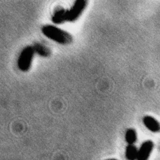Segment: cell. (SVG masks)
<instances>
[{
    "label": "cell",
    "instance_id": "cell-1",
    "mask_svg": "<svg viewBox=\"0 0 160 160\" xmlns=\"http://www.w3.org/2000/svg\"><path fill=\"white\" fill-rule=\"evenodd\" d=\"M41 32L48 39L62 45L71 44L72 36L66 31L54 25L46 24L41 28Z\"/></svg>",
    "mask_w": 160,
    "mask_h": 160
},
{
    "label": "cell",
    "instance_id": "cell-2",
    "mask_svg": "<svg viewBox=\"0 0 160 160\" xmlns=\"http://www.w3.org/2000/svg\"><path fill=\"white\" fill-rule=\"evenodd\" d=\"M35 50L34 47L28 46L22 49L18 59V68L22 72L28 71L32 64Z\"/></svg>",
    "mask_w": 160,
    "mask_h": 160
},
{
    "label": "cell",
    "instance_id": "cell-3",
    "mask_svg": "<svg viewBox=\"0 0 160 160\" xmlns=\"http://www.w3.org/2000/svg\"><path fill=\"white\" fill-rule=\"evenodd\" d=\"M88 6V1L86 0L76 1L69 9L66 10V22H73L77 21L82 14Z\"/></svg>",
    "mask_w": 160,
    "mask_h": 160
},
{
    "label": "cell",
    "instance_id": "cell-4",
    "mask_svg": "<svg viewBox=\"0 0 160 160\" xmlns=\"http://www.w3.org/2000/svg\"><path fill=\"white\" fill-rule=\"evenodd\" d=\"M154 143L151 140L144 141L138 149L137 160H148L153 149Z\"/></svg>",
    "mask_w": 160,
    "mask_h": 160
},
{
    "label": "cell",
    "instance_id": "cell-5",
    "mask_svg": "<svg viewBox=\"0 0 160 160\" xmlns=\"http://www.w3.org/2000/svg\"><path fill=\"white\" fill-rule=\"evenodd\" d=\"M142 122L145 127L152 132H160V123L151 116H145L142 118Z\"/></svg>",
    "mask_w": 160,
    "mask_h": 160
},
{
    "label": "cell",
    "instance_id": "cell-6",
    "mask_svg": "<svg viewBox=\"0 0 160 160\" xmlns=\"http://www.w3.org/2000/svg\"><path fill=\"white\" fill-rule=\"evenodd\" d=\"M66 10L62 8H57L51 16V21L55 24H61L66 22Z\"/></svg>",
    "mask_w": 160,
    "mask_h": 160
},
{
    "label": "cell",
    "instance_id": "cell-7",
    "mask_svg": "<svg viewBox=\"0 0 160 160\" xmlns=\"http://www.w3.org/2000/svg\"><path fill=\"white\" fill-rule=\"evenodd\" d=\"M138 149L134 144H128L125 149V157L127 160H137Z\"/></svg>",
    "mask_w": 160,
    "mask_h": 160
},
{
    "label": "cell",
    "instance_id": "cell-8",
    "mask_svg": "<svg viewBox=\"0 0 160 160\" xmlns=\"http://www.w3.org/2000/svg\"><path fill=\"white\" fill-rule=\"evenodd\" d=\"M125 141L128 144H134L137 141V133L135 129L129 128L125 132Z\"/></svg>",
    "mask_w": 160,
    "mask_h": 160
},
{
    "label": "cell",
    "instance_id": "cell-9",
    "mask_svg": "<svg viewBox=\"0 0 160 160\" xmlns=\"http://www.w3.org/2000/svg\"><path fill=\"white\" fill-rule=\"evenodd\" d=\"M34 49L35 51H36L41 56H45L48 55V50H46L44 46H42L41 44L37 45L36 47L34 48Z\"/></svg>",
    "mask_w": 160,
    "mask_h": 160
},
{
    "label": "cell",
    "instance_id": "cell-10",
    "mask_svg": "<svg viewBox=\"0 0 160 160\" xmlns=\"http://www.w3.org/2000/svg\"><path fill=\"white\" fill-rule=\"evenodd\" d=\"M106 160H118L116 159H106Z\"/></svg>",
    "mask_w": 160,
    "mask_h": 160
}]
</instances>
